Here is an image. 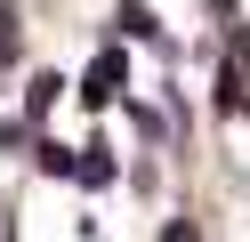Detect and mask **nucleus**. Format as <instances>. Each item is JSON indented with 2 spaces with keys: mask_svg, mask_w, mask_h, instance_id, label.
Returning <instances> with one entry per match:
<instances>
[{
  "mask_svg": "<svg viewBox=\"0 0 250 242\" xmlns=\"http://www.w3.org/2000/svg\"><path fill=\"white\" fill-rule=\"evenodd\" d=\"M113 89H121V57H97V65H89V89H81V97H89V105H105Z\"/></svg>",
  "mask_w": 250,
  "mask_h": 242,
  "instance_id": "1",
  "label": "nucleus"
},
{
  "mask_svg": "<svg viewBox=\"0 0 250 242\" xmlns=\"http://www.w3.org/2000/svg\"><path fill=\"white\" fill-rule=\"evenodd\" d=\"M121 32H129V41H153V16L137 8V0H121Z\"/></svg>",
  "mask_w": 250,
  "mask_h": 242,
  "instance_id": "2",
  "label": "nucleus"
},
{
  "mask_svg": "<svg viewBox=\"0 0 250 242\" xmlns=\"http://www.w3.org/2000/svg\"><path fill=\"white\" fill-rule=\"evenodd\" d=\"M0 65H17V8L0 0Z\"/></svg>",
  "mask_w": 250,
  "mask_h": 242,
  "instance_id": "3",
  "label": "nucleus"
}]
</instances>
